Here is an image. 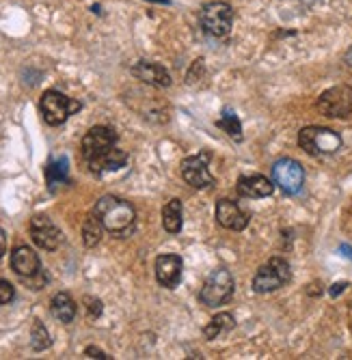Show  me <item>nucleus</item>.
<instances>
[{
	"instance_id": "nucleus-25",
	"label": "nucleus",
	"mask_w": 352,
	"mask_h": 360,
	"mask_svg": "<svg viewBox=\"0 0 352 360\" xmlns=\"http://www.w3.org/2000/svg\"><path fill=\"white\" fill-rule=\"evenodd\" d=\"M87 309L91 317H100L102 315V302L98 298H87Z\"/></svg>"
},
{
	"instance_id": "nucleus-29",
	"label": "nucleus",
	"mask_w": 352,
	"mask_h": 360,
	"mask_svg": "<svg viewBox=\"0 0 352 360\" xmlns=\"http://www.w3.org/2000/svg\"><path fill=\"white\" fill-rule=\"evenodd\" d=\"M339 252H341L344 257L352 259V246H348V244H341V246H339Z\"/></svg>"
},
{
	"instance_id": "nucleus-12",
	"label": "nucleus",
	"mask_w": 352,
	"mask_h": 360,
	"mask_svg": "<svg viewBox=\"0 0 352 360\" xmlns=\"http://www.w3.org/2000/svg\"><path fill=\"white\" fill-rule=\"evenodd\" d=\"M182 270L184 261L180 255H160L156 259V281L167 289H175L180 285Z\"/></svg>"
},
{
	"instance_id": "nucleus-2",
	"label": "nucleus",
	"mask_w": 352,
	"mask_h": 360,
	"mask_svg": "<svg viewBox=\"0 0 352 360\" xmlns=\"http://www.w3.org/2000/svg\"><path fill=\"white\" fill-rule=\"evenodd\" d=\"M115 147H117V134L113 127L95 125L84 134V139L80 143V153L93 175H98V177L102 175L104 162L113 153Z\"/></svg>"
},
{
	"instance_id": "nucleus-27",
	"label": "nucleus",
	"mask_w": 352,
	"mask_h": 360,
	"mask_svg": "<svg viewBox=\"0 0 352 360\" xmlns=\"http://www.w3.org/2000/svg\"><path fill=\"white\" fill-rule=\"evenodd\" d=\"M346 287H348V283H346V281H341V283H335V285L329 289V296H331V298H337V296H339V293H341Z\"/></svg>"
},
{
	"instance_id": "nucleus-17",
	"label": "nucleus",
	"mask_w": 352,
	"mask_h": 360,
	"mask_svg": "<svg viewBox=\"0 0 352 360\" xmlns=\"http://www.w3.org/2000/svg\"><path fill=\"white\" fill-rule=\"evenodd\" d=\"M50 311H52V315H54L58 321H63V323H72L74 317H76V302L72 300L70 293L58 291L56 296L52 298V302H50Z\"/></svg>"
},
{
	"instance_id": "nucleus-23",
	"label": "nucleus",
	"mask_w": 352,
	"mask_h": 360,
	"mask_svg": "<svg viewBox=\"0 0 352 360\" xmlns=\"http://www.w3.org/2000/svg\"><path fill=\"white\" fill-rule=\"evenodd\" d=\"M50 335H48V330H46V326L39 321V319H35V323H33V330H30V345H33V349L35 352H44V349H48L50 347Z\"/></svg>"
},
{
	"instance_id": "nucleus-13",
	"label": "nucleus",
	"mask_w": 352,
	"mask_h": 360,
	"mask_svg": "<svg viewBox=\"0 0 352 360\" xmlns=\"http://www.w3.org/2000/svg\"><path fill=\"white\" fill-rule=\"evenodd\" d=\"M216 222L220 226L230 229V231H242L249 224L246 212L240 210V205L232 199H220L216 203Z\"/></svg>"
},
{
	"instance_id": "nucleus-24",
	"label": "nucleus",
	"mask_w": 352,
	"mask_h": 360,
	"mask_svg": "<svg viewBox=\"0 0 352 360\" xmlns=\"http://www.w3.org/2000/svg\"><path fill=\"white\" fill-rule=\"evenodd\" d=\"M15 298V289L9 281L5 278H0V307L3 304H9L11 300Z\"/></svg>"
},
{
	"instance_id": "nucleus-30",
	"label": "nucleus",
	"mask_w": 352,
	"mask_h": 360,
	"mask_svg": "<svg viewBox=\"0 0 352 360\" xmlns=\"http://www.w3.org/2000/svg\"><path fill=\"white\" fill-rule=\"evenodd\" d=\"M346 63H348V65H350V68H352V48H350V50L346 52Z\"/></svg>"
},
{
	"instance_id": "nucleus-5",
	"label": "nucleus",
	"mask_w": 352,
	"mask_h": 360,
	"mask_svg": "<svg viewBox=\"0 0 352 360\" xmlns=\"http://www.w3.org/2000/svg\"><path fill=\"white\" fill-rule=\"evenodd\" d=\"M82 108L80 102L72 100L65 93L61 91H46L42 95V102H39V110H42V117L48 125L56 127V125H63L74 112H78Z\"/></svg>"
},
{
	"instance_id": "nucleus-4",
	"label": "nucleus",
	"mask_w": 352,
	"mask_h": 360,
	"mask_svg": "<svg viewBox=\"0 0 352 360\" xmlns=\"http://www.w3.org/2000/svg\"><path fill=\"white\" fill-rule=\"evenodd\" d=\"M298 145L309 155H331L341 149V136L335 132V129L309 125L298 132Z\"/></svg>"
},
{
	"instance_id": "nucleus-1",
	"label": "nucleus",
	"mask_w": 352,
	"mask_h": 360,
	"mask_svg": "<svg viewBox=\"0 0 352 360\" xmlns=\"http://www.w3.org/2000/svg\"><path fill=\"white\" fill-rule=\"evenodd\" d=\"M93 214L100 218L106 231H111L117 238H123L130 233L134 229V220H137V212H134L132 203H127L113 194L102 196V199L95 203Z\"/></svg>"
},
{
	"instance_id": "nucleus-11",
	"label": "nucleus",
	"mask_w": 352,
	"mask_h": 360,
	"mask_svg": "<svg viewBox=\"0 0 352 360\" xmlns=\"http://www.w3.org/2000/svg\"><path fill=\"white\" fill-rule=\"evenodd\" d=\"M28 229H30V238H33V242L44 250H56L61 240H63L58 226L44 214H37V216L30 218Z\"/></svg>"
},
{
	"instance_id": "nucleus-7",
	"label": "nucleus",
	"mask_w": 352,
	"mask_h": 360,
	"mask_svg": "<svg viewBox=\"0 0 352 360\" xmlns=\"http://www.w3.org/2000/svg\"><path fill=\"white\" fill-rule=\"evenodd\" d=\"M290 278H292L290 264H287V261L281 259V257H272L270 261H266V264L258 272H255V276H253V291L255 293L277 291L285 283H290Z\"/></svg>"
},
{
	"instance_id": "nucleus-20",
	"label": "nucleus",
	"mask_w": 352,
	"mask_h": 360,
	"mask_svg": "<svg viewBox=\"0 0 352 360\" xmlns=\"http://www.w3.org/2000/svg\"><path fill=\"white\" fill-rule=\"evenodd\" d=\"M182 201L180 199H171L165 207H163V226L167 233H180L182 231Z\"/></svg>"
},
{
	"instance_id": "nucleus-15",
	"label": "nucleus",
	"mask_w": 352,
	"mask_h": 360,
	"mask_svg": "<svg viewBox=\"0 0 352 360\" xmlns=\"http://www.w3.org/2000/svg\"><path fill=\"white\" fill-rule=\"evenodd\" d=\"M132 76L139 78L141 82L149 84V86H156V89H167V86H171V74L160 63L139 60L134 68H132Z\"/></svg>"
},
{
	"instance_id": "nucleus-28",
	"label": "nucleus",
	"mask_w": 352,
	"mask_h": 360,
	"mask_svg": "<svg viewBox=\"0 0 352 360\" xmlns=\"http://www.w3.org/2000/svg\"><path fill=\"white\" fill-rule=\"evenodd\" d=\"M7 252V233L0 229V257H3Z\"/></svg>"
},
{
	"instance_id": "nucleus-14",
	"label": "nucleus",
	"mask_w": 352,
	"mask_h": 360,
	"mask_svg": "<svg viewBox=\"0 0 352 360\" xmlns=\"http://www.w3.org/2000/svg\"><path fill=\"white\" fill-rule=\"evenodd\" d=\"M11 270L20 278H30L42 272V261L39 255L30 246H18L11 252Z\"/></svg>"
},
{
	"instance_id": "nucleus-16",
	"label": "nucleus",
	"mask_w": 352,
	"mask_h": 360,
	"mask_svg": "<svg viewBox=\"0 0 352 360\" xmlns=\"http://www.w3.org/2000/svg\"><path fill=\"white\" fill-rule=\"evenodd\" d=\"M275 192V181L264 175H246L238 179V194L246 199H266Z\"/></svg>"
},
{
	"instance_id": "nucleus-31",
	"label": "nucleus",
	"mask_w": 352,
	"mask_h": 360,
	"mask_svg": "<svg viewBox=\"0 0 352 360\" xmlns=\"http://www.w3.org/2000/svg\"><path fill=\"white\" fill-rule=\"evenodd\" d=\"M153 3H163V5H169V0H153Z\"/></svg>"
},
{
	"instance_id": "nucleus-3",
	"label": "nucleus",
	"mask_w": 352,
	"mask_h": 360,
	"mask_svg": "<svg viewBox=\"0 0 352 360\" xmlns=\"http://www.w3.org/2000/svg\"><path fill=\"white\" fill-rule=\"evenodd\" d=\"M234 289H236V281L232 272L227 268H216L210 272V276L206 278L199 291V302L206 304L208 309H216L232 300Z\"/></svg>"
},
{
	"instance_id": "nucleus-22",
	"label": "nucleus",
	"mask_w": 352,
	"mask_h": 360,
	"mask_svg": "<svg viewBox=\"0 0 352 360\" xmlns=\"http://www.w3.org/2000/svg\"><path fill=\"white\" fill-rule=\"evenodd\" d=\"M102 231H104V224L100 222V218L91 214L84 224H82V240H84V246L93 248V246H98L100 240H102Z\"/></svg>"
},
{
	"instance_id": "nucleus-10",
	"label": "nucleus",
	"mask_w": 352,
	"mask_h": 360,
	"mask_svg": "<svg viewBox=\"0 0 352 360\" xmlns=\"http://www.w3.org/2000/svg\"><path fill=\"white\" fill-rule=\"evenodd\" d=\"M210 153H199V155H188L182 160V177L186 184L193 188H210L214 184V177L208 169Z\"/></svg>"
},
{
	"instance_id": "nucleus-21",
	"label": "nucleus",
	"mask_w": 352,
	"mask_h": 360,
	"mask_svg": "<svg viewBox=\"0 0 352 360\" xmlns=\"http://www.w3.org/2000/svg\"><path fill=\"white\" fill-rule=\"evenodd\" d=\"M216 127H220L222 132H227L234 141H238V143L242 141V123H240V119L236 117V112L232 108L222 110V115L216 121Z\"/></svg>"
},
{
	"instance_id": "nucleus-8",
	"label": "nucleus",
	"mask_w": 352,
	"mask_h": 360,
	"mask_svg": "<svg viewBox=\"0 0 352 360\" xmlns=\"http://www.w3.org/2000/svg\"><path fill=\"white\" fill-rule=\"evenodd\" d=\"M318 110L333 119L350 117L352 115V86L341 84V86H333L325 91L318 97Z\"/></svg>"
},
{
	"instance_id": "nucleus-19",
	"label": "nucleus",
	"mask_w": 352,
	"mask_h": 360,
	"mask_svg": "<svg viewBox=\"0 0 352 360\" xmlns=\"http://www.w3.org/2000/svg\"><path fill=\"white\" fill-rule=\"evenodd\" d=\"M234 326H236V321H234V315L232 313H218V315H214L210 319V323L203 328V335H206L208 341H214L220 335L234 330Z\"/></svg>"
},
{
	"instance_id": "nucleus-26",
	"label": "nucleus",
	"mask_w": 352,
	"mask_h": 360,
	"mask_svg": "<svg viewBox=\"0 0 352 360\" xmlns=\"http://www.w3.org/2000/svg\"><path fill=\"white\" fill-rule=\"evenodd\" d=\"M84 356H89V358H102V360H106L108 356L102 352V349H98V347H93V345H89L87 349H84Z\"/></svg>"
},
{
	"instance_id": "nucleus-9",
	"label": "nucleus",
	"mask_w": 352,
	"mask_h": 360,
	"mask_svg": "<svg viewBox=\"0 0 352 360\" xmlns=\"http://www.w3.org/2000/svg\"><path fill=\"white\" fill-rule=\"evenodd\" d=\"M272 181L281 188L285 194H298L305 184V171L301 162L292 158H281L272 165Z\"/></svg>"
},
{
	"instance_id": "nucleus-6",
	"label": "nucleus",
	"mask_w": 352,
	"mask_h": 360,
	"mask_svg": "<svg viewBox=\"0 0 352 360\" xmlns=\"http://www.w3.org/2000/svg\"><path fill=\"white\" fill-rule=\"evenodd\" d=\"M201 28L208 32L214 39H222L232 32V24H234V9L230 3H220V0H214V3L203 5L201 15H199Z\"/></svg>"
},
{
	"instance_id": "nucleus-18",
	"label": "nucleus",
	"mask_w": 352,
	"mask_h": 360,
	"mask_svg": "<svg viewBox=\"0 0 352 360\" xmlns=\"http://www.w3.org/2000/svg\"><path fill=\"white\" fill-rule=\"evenodd\" d=\"M70 167H68V158L61 155V158H52L46 167V181H48V188L50 190H56V186L61 184H68L70 177Z\"/></svg>"
}]
</instances>
